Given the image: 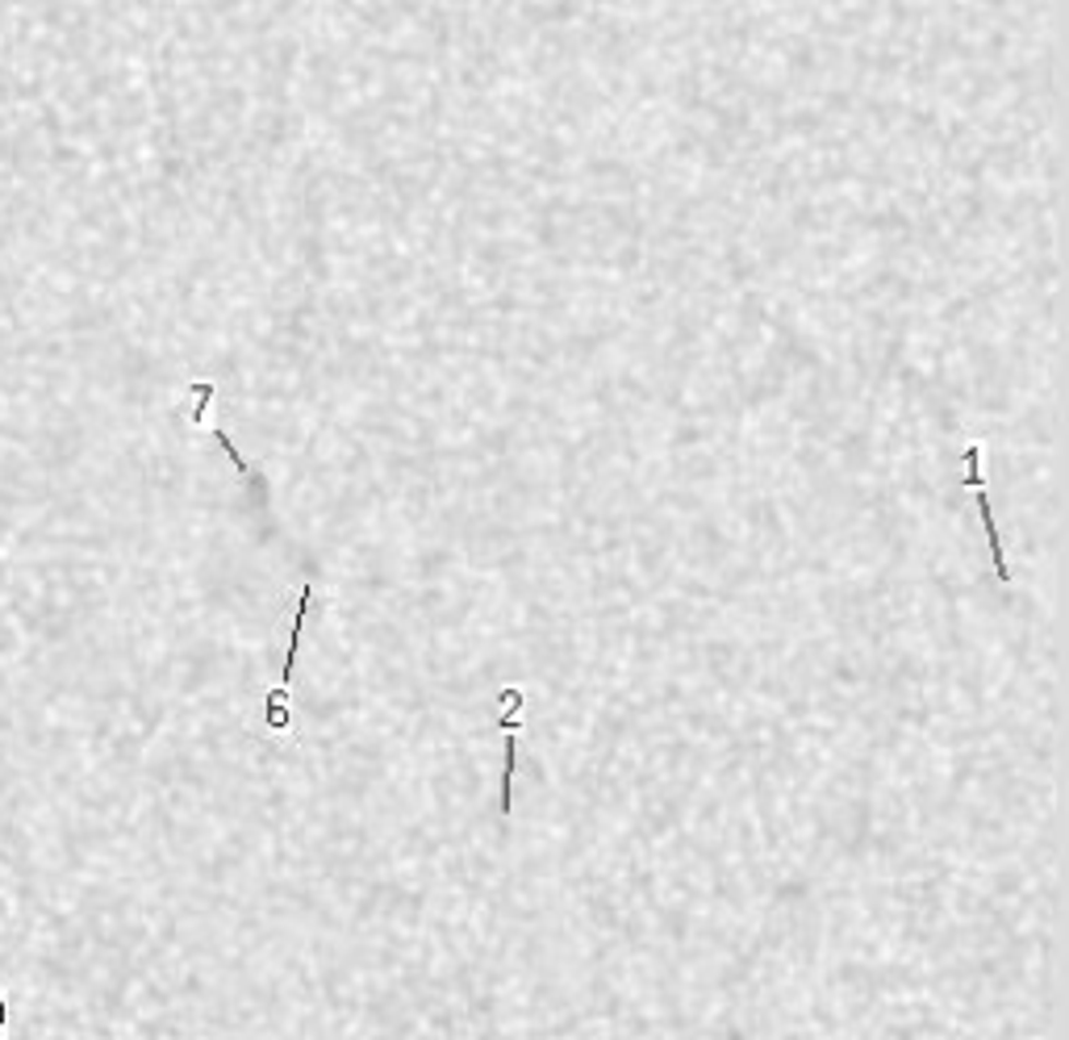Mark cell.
I'll list each match as a JSON object with an SVG mask.
<instances>
[{
  "mask_svg": "<svg viewBox=\"0 0 1069 1040\" xmlns=\"http://www.w3.org/2000/svg\"><path fill=\"white\" fill-rule=\"evenodd\" d=\"M309 611V586H301V602H297V618H293V639H288V657H285V673H281V689L272 694V702H268V728H288V686H293V664H297V648H301V618Z\"/></svg>",
  "mask_w": 1069,
  "mask_h": 1040,
  "instance_id": "7a4b0ae2",
  "label": "cell"
},
{
  "mask_svg": "<svg viewBox=\"0 0 1069 1040\" xmlns=\"http://www.w3.org/2000/svg\"><path fill=\"white\" fill-rule=\"evenodd\" d=\"M965 489H974L977 506H982V522H986V544H990V556H995V572H998V581L1007 586V581H1011V572H1007L1002 535H998L995 510H990V497H986V476H982V444H970V448H965Z\"/></svg>",
  "mask_w": 1069,
  "mask_h": 1040,
  "instance_id": "6da1fadb",
  "label": "cell"
}]
</instances>
